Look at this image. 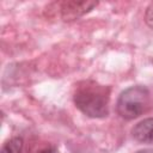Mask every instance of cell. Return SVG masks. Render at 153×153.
<instances>
[{
	"label": "cell",
	"mask_w": 153,
	"mask_h": 153,
	"mask_svg": "<svg viewBox=\"0 0 153 153\" xmlns=\"http://www.w3.org/2000/svg\"><path fill=\"white\" fill-rule=\"evenodd\" d=\"M110 87L93 80H84L74 90L73 100L75 106L86 116L102 118L109 114Z\"/></svg>",
	"instance_id": "obj_1"
},
{
	"label": "cell",
	"mask_w": 153,
	"mask_h": 153,
	"mask_svg": "<svg viewBox=\"0 0 153 153\" xmlns=\"http://www.w3.org/2000/svg\"><path fill=\"white\" fill-rule=\"evenodd\" d=\"M151 106V93L146 86L135 85L126 88L116 103L117 114L124 120H134Z\"/></svg>",
	"instance_id": "obj_2"
},
{
	"label": "cell",
	"mask_w": 153,
	"mask_h": 153,
	"mask_svg": "<svg viewBox=\"0 0 153 153\" xmlns=\"http://www.w3.org/2000/svg\"><path fill=\"white\" fill-rule=\"evenodd\" d=\"M97 5L98 2L90 1H63L60 4L61 16L65 20H72L90 12Z\"/></svg>",
	"instance_id": "obj_3"
},
{
	"label": "cell",
	"mask_w": 153,
	"mask_h": 153,
	"mask_svg": "<svg viewBox=\"0 0 153 153\" xmlns=\"http://www.w3.org/2000/svg\"><path fill=\"white\" fill-rule=\"evenodd\" d=\"M131 135L140 142H153V117L136 123L131 129Z\"/></svg>",
	"instance_id": "obj_4"
},
{
	"label": "cell",
	"mask_w": 153,
	"mask_h": 153,
	"mask_svg": "<svg viewBox=\"0 0 153 153\" xmlns=\"http://www.w3.org/2000/svg\"><path fill=\"white\" fill-rule=\"evenodd\" d=\"M23 151V139L19 136L10 139L6 143H4L1 148V153H22Z\"/></svg>",
	"instance_id": "obj_5"
},
{
	"label": "cell",
	"mask_w": 153,
	"mask_h": 153,
	"mask_svg": "<svg viewBox=\"0 0 153 153\" xmlns=\"http://www.w3.org/2000/svg\"><path fill=\"white\" fill-rule=\"evenodd\" d=\"M145 18H146L147 24H148L149 26H152V27H153V2L147 7V11H146V16H145Z\"/></svg>",
	"instance_id": "obj_6"
},
{
	"label": "cell",
	"mask_w": 153,
	"mask_h": 153,
	"mask_svg": "<svg viewBox=\"0 0 153 153\" xmlns=\"http://www.w3.org/2000/svg\"><path fill=\"white\" fill-rule=\"evenodd\" d=\"M37 153H59V151H57L54 146H48V147H45V148L39 149Z\"/></svg>",
	"instance_id": "obj_7"
},
{
	"label": "cell",
	"mask_w": 153,
	"mask_h": 153,
	"mask_svg": "<svg viewBox=\"0 0 153 153\" xmlns=\"http://www.w3.org/2000/svg\"><path fill=\"white\" fill-rule=\"evenodd\" d=\"M136 153H153V149H151V148H147V149H141V151H137Z\"/></svg>",
	"instance_id": "obj_8"
}]
</instances>
